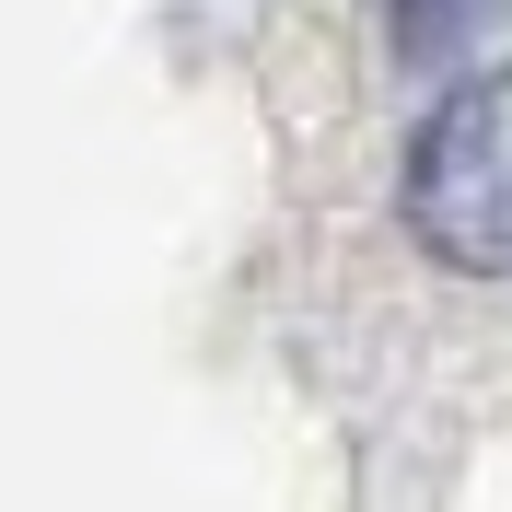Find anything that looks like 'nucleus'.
I'll return each instance as SVG.
<instances>
[{
  "instance_id": "1",
  "label": "nucleus",
  "mask_w": 512,
  "mask_h": 512,
  "mask_svg": "<svg viewBox=\"0 0 512 512\" xmlns=\"http://www.w3.org/2000/svg\"><path fill=\"white\" fill-rule=\"evenodd\" d=\"M396 210L454 280H512V70H466L419 117Z\"/></svg>"
}]
</instances>
